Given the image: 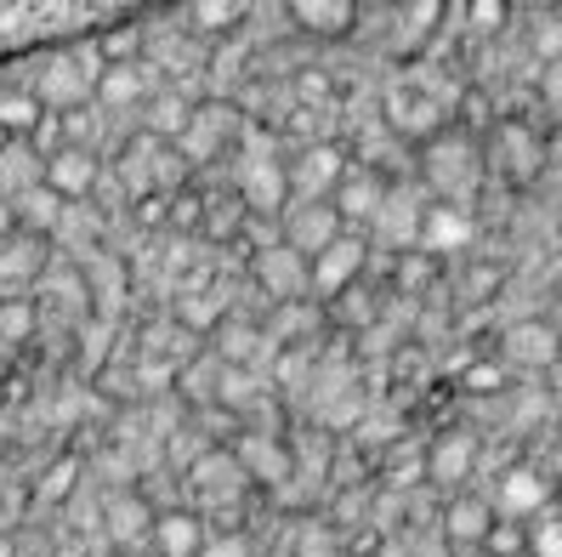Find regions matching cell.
Wrapping results in <instances>:
<instances>
[{
	"mask_svg": "<svg viewBox=\"0 0 562 557\" xmlns=\"http://www.w3.org/2000/svg\"><path fill=\"white\" fill-rule=\"evenodd\" d=\"M131 7H57V0H0V69L35 63L63 46H91Z\"/></svg>",
	"mask_w": 562,
	"mask_h": 557,
	"instance_id": "1",
	"label": "cell"
},
{
	"mask_svg": "<svg viewBox=\"0 0 562 557\" xmlns=\"http://www.w3.org/2000/svg\"><path fill=\"white\" fill-rule=\"evenodd\" d=\"M91 86H97V63L86 46H63V52H46L29 63L23 75V91L35 97L46 114H69L80 103H91Z\"/></svg>",
	"mask_w": 562,
	"mask_h": 557,
	"instance_id": "2",
	"label": "cell"
},
{
	"mask_svg": "<svg viewBox=\"0 0 562 557\" xmlns=\"http://www.w3.org/2000/svg\"><path fill=\"white\" fill-rule=\"evenodd\" d=\"M358 279H370V239H363V234H341L324 256L307 261V302H324L329 308Z\"/></svg>",
	"mask_w": 562,
	"mask_h": 557,
	"instance_id": "3",
	"label": "cell"
},
{
	"mask_svg": "<svg viewBox=\"0 0 562 557\" xmlns=\"http://www.w3.org/2000/svg\"><path fill=\"white\" fill-rule=\"evenodd\" d=\"M341 177H347V148H341L336 137L302 143V154L284 159V188H290V200H329Z\"/></svg>",
	"mask_w": 562,
	"mask_h": 557,
	"instance_id": "4",
	"label": "cell"
},
{
	"mask_svg": "<svg viewBox=\"0 0 562 557\" xmlns=\"http://www.w3.org/2000/svg\"><path fill=\"white\" fill-rule=\"evenodd\" d=\"M386 193H392V177H386L381 166H358V159H347V177L336 182L329 205H336V216H341L347 234H370V222L381 216Z\"/></svg>",
	"mask_w": 562,
	"mask_h": 557,
	"instance_id": "5",
	"label": "cell"
},
{
	"mask_svg": "<svg viewBox=\"0 0 562 557\" xmlns=\"http://www.w3.org/2000/svg\"><path fill=\"white\" fill-rule=\"evenodd\" d=\"M341 234H347V227H341V216H336V205H329V200H290L279 211V245H290L302 261L324 256Z\"/></svg>",
	"mask_w": 562,
	"mask_h": 557,
	"instance_id": "6",
	"label": "cell"
},
{
	"mask_svg": "<svg viewBox=\"0 0 562 557\" xmlns=\"http://www.w3.org/2000/svg\"><path fill=\"white\" fill-rule=\"evenodd\" d=\"M250 285L268 308H295V302H307V261L290 245H268L250 256Z\"/></svg>",
	"mask_w": 562,
	"mask_h": 557,
	"instance_id": "7",
	"label": "cell"
},
{
	"mask_svg": "<svg viewBox=\"0 0 562 557\" xmlns=\"http://www.w3.org/2000/svg\"><path fill=\"white\" fill-rule=\"evenodd\" d=\"M165 80L148 69V63H120V69H97V86H91V103L103 109L114 125H120V114H131L137 120L143 109H148V97L159 91Z\"/></svg>",
	"mask_w": 562,
	"mask_h": 557,
	"instance_id": "8",
	"label": "cell"
},
{
	"mask_svg": "<svg viewBox=\"0 0 562 557\" xmlns=\"http://www.w3.org/2000/svg\"><path fill=\"white\" fill-rule=\"evenodd\" d=\"M557 358H562V331H557V324H546V319H517V324H506V336H501V365H506V370L546 376Z\"/></svg>",
	"mask_w": 562,
	"mask_h": 557,
	"instance_id": "9",
	"label": "cell"
},
{
	"mask_svg": "<svg viewBox=\"0 0 562 557\" xmlns=\"http://www.w3.org/2000/svg\"><path fill=\"white\" fill-rule=\"evenodd\" d=\"M420 467H426V489L467 495V483L477 472V438L472 433H438L432 449H420Z\"/></svg>",
	"mask_w": 562,
	"mask_h": 557,
	"instance_id": "10",
	"label": "cell"
},
{
	"mask_svg": "<svg viewBox=\"0 0 562 557\" xmlns=\"http://www.w3.org/2000/svg\"><path fill=\"white\" fill-rule=\"evenodd\" d=\"M41 182H46L69 211H75V205H91L97 182H103V159L86 154V148H57L46 166H41Z\"/></svg>",
	"mask_w": 562,
	"mask_h": 557,
	"instance_id": "11",
	"label": "cell"
},
{
	"mask_svg": "<svg viewBox=\"0 0 562 557\" xmlns=\"http://www.w3.org/2000/svg\"><path fill=\"white\" fill-rule=\"evenodd\" d=\"M488 523H494V506H488V495H449L443 506H438V541L460 557V552H477L483 546V535H488Z\"/></svg>",
	"mask_w": 562,
	"mask_h": 557,
	"instance_id": "12",
	"label": "cell"
},
{
	"mask_svg": "<svg viewBox=\"0 0 562 557\" xmlns=\"http://www.w3.org/2000/svg\"><path fill=\"white\" fill-rule=\"evenodd\" d=\"M154 517H159V506L143 501L137 489L103 495V541H114V552H143V541L154 535Z\"/></svg>",
	"mask_w": 562,
	"mask_h": 557,
	"instance_id": "13",
	"label": "cell"
},
{
	"mask_svg": "<svg viewBox=\"0 0 562 557\" xmlns=\"http://www.w3.org/2000/svg\"><path fill=\"white\" fill-rule=\"evenodd\" d=\"M205 541H211L205 512H193V506H165L154 517V535H148L154 557H200Z\"/></svg>",
	"mask_w": 562,
	"mask_h": 557,
	"instance_id": "14",
	"label": "cell"
},
{
	"mask_svg": "<svg viewBox=\"0 0 562 557\" xmlns=\"http://www.w3.org/2000/svg\"><path fill=\"white\" fill-rule=\"evenodd\" d=\"M46 261H52V245H46V239L12 234L7 245H0V302L23 297V290L46 274Z\"/></svg>",
	"mask_w": 562,
	"mask_h": 557,
	"instance_id": "15",
	"label": "cell"
},
{
	"mask_svg": "<svg viewBox=\"0 0 562 557\" xmlns=\"http://www.w3.org/2000/svg\"><path fill=\"white\" fill-rule=\"evenodd\" d=\"M12 222H18V234L52 245V239H57V227L69 222V205H63L46 182H35V188H23L18 200H12Z\"/></svg>",
	"mask_w": 562,
	"mask_h": 557,
	"instance_id": "16",
	"label": "cell"
},
{
	"mask_svg": "<svg viewBox=\"0 0 562 557\" xmlns=\"http://www.w3.org/2000/svg\"><path fill=\"white\" fill-rule=\"evenodd\" d=\"M284 18L295 23V35H307V41H347L358 29V7H347V0H336V7L302 0V7H290Z\"/></svg>",
	"mask_w": 562,
	"mask_h": 557,
	"instance_id": "17",
	"label": "cell"
},
{
	"mask_svg": "<svg viewBox=\"0 0 562 557\" xmlns=\"http://www.w3.org/2000/svg\"><path fill=\"white\" fill-rule=\"evenodd\" d=\"M472 239V222H467V211L460 205H426V216H420V245L415 250H432V256H443L449 245H467Z\"/></svg>",
	"mask_w": 562,
	"mask_h": 557,
	"instance_id": "18",
	"label": "cell"
},
{
	"mask_svg": "<svg viewBox=\"0 0 562 557\" xmlns=\"http://www.w3.org/2000/svg\"><path fill=\"white\" fill-rule=\"evenodd\" d=\"M438 274H443V256H432V250H398L392 256V290H398V297H426V290L438 285Z\"/></svg>",
	"mask_w": 562,
	"mask_h": 557,
	"instance_id": "19",
	"label": "cell"
},
{
	"mask_svg": "<svg viewBox=\"0 0 562 557\" xmlns=\"http://www.w3.org/2000/svg\"><path fill=\"white\" fill-rule=\"evenodd\" d=\"M29 336H35V302H29V297L0 302V342L18 347V342H29Z\"/></svg>",
	"mask_w": 562,
	"mask_h": 557,
	"instance_id": "20",
	"label": "cell"
},
{
	"mask_svg": "<svg viewBox=\"0 0 562 557\" xmlns=\"http://www.w3.org/2000/svg\"><path fill=\"white\" fill-rule=\"evenodd\" d=\"M528 557H562V512L557 506H546L528 523Z\"/></svg>",
	"mask_w": 562,
	"mask_h": 557,
	"instance_id": "21",
	"label": "cell"
},
{
	"mask_svg": "<svg viewBox=\"0 0 562 557\" xmlns=\"http://www.w3.org/2000/svg\"><path fill=\"white\" fill-rule=\"evenodd\" d=\"M506 381H512V370L501 365V358H483V365L460 370V387H467V392H488V399H494V392H506Z\"/></svg>",
	"mask_w": 562,
	"mask_h": 557,
	"instance_id": "22",
	"label": "cell"
},
{
	"mask_svg": "<svg viewBox=\"0 0 562 557\" xmlns=\"http://www.w3.org/2000/svg\"><path fill=\"white\" fill-rule=\"evenodd\" d=\"M80 478V461H75V455H57V461H52V472L35 483V495L52 506V501H63V495H69V483Z\"/></svg>",
	"mask_w": 562,
	"mask_h": 557,
	"instance_id": "23",
	"label": "cell"
},
{
	"mask_svg": "<svg viewBox=\"0 0 562 557\" xmlns=\"http://www.w3.org/2000/svg\"><path fill=\"white\" fill-rule=\"evenodd\" d=\"M200 557H256V552H250V535H211Z\"/></svg>",
	"mask_w": 562,
	"mask_h": 557,
	"instance_id": "24",
	"label": "cell"
},
{
	"mask_svg": "<svg viewBox=\"0 0 562 557\" xmlns=\"http://www.w3.org/2000/svg\"><path fill=\"white\" fill-rule=\"evenodd\" d=\"M540 80H546V103H551V109H557V120H562V63L540 69Z\"/></svg>",
	"mask_w": 562,
	"mask_h": 557,
	"instance_id": "25",
	"label": "cell"
},
{
	"mask_svg": "<svg viewBox=\"0 0 562 557\" xmlns=\"http://www.w3.org/2000/svg\"><path fill=\"white\" fill-rule=\"evenodd\" d=\"M18 234V222H12V205H0V245H7Z\"/></svg>",
	"mask_w": 562,
	"mask_h": 557,
	"instance_id": "26",
	"label": "cell"
},
{
	"mask_svg": "<svg viewBox=\"0 0 562 557\" xmlns=\"http://www.w3.org/2000/svg\"><path fill=\"white\" fill-rule=\"evenodd\" d=\"M7 392H12V365L0 358V404H7Z\"/></svg>",
	"mask_w": 562,
	"mask_h": 557,
	"instance_id": "27",
	"label": "cell"
},
{
	"mask_svg": "<svg viewBox=\"0 0 562 557\" xmlns=\"http://www.w3.org/2000/svg\"><path fill=\"white\" fill-rule=\"evenodd\" d=\"M0 557H18V541H7V535H0Z\"/></svg>",
	"mask_w": 562,
	"mask_h": 557,
	"instance_id": "28",
	"label": "cell"
},
{
	"mask_svg": "<svg viewBox=\"0 0 562 557\" xmlns=\"http://www.w3.org/2000/svg\"><path fill=\"white\" fill-rule=\"evenodd\" d=\"M7 148H12V137H7V131H0V154H7Z\"/></svg>",
	"mask_w": 562,
	"mask_h": 557,
	"instance_id": "29",
	"label": "cell"
},
{
	"mask_svg": "<svg viewBox=\"0 0 562 557\" xmlns=\"http://www.w3.org/2000/svg\"><path fill=\"white\" fill-rule=\"evenodd\" d=\"M109 557H143V552H109Z\"/></svg>",
	"mask_w": 562,
	"mask_h": 557,
	"instance_id": "30",
	"label": "cell"
}]
</instances>
